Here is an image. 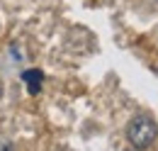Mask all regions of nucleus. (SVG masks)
Instances as JSON below:
<instances>
[{
  "mask_svg": "<svg viewBox=\"0 0 158 151\" xmlns=\"http://www.w3.org/2000/svg\"><path fill=\"white\" fill-rule=\"evenodd\" d=\"M0 95H2V83H0Z\"/></svg>",
  "mask_w": 158,
  "mask_h": 151,
  "instance_id": "7ed1b4c3",
  "label": "nucleus"
},
{
  "mask_svg": "<svg viewBox=\"0 0 158 151\" xmlns=\"http://www.w3.org/2000/svg\"><path fill=\"white\" fill-rule=\"evenodd\" d=\"M22 80L27 83L29 93L37 95V93L41 90V80H44V73H41L39 68H29V71H24V73H22Z\"/></svg>",
  "mask_w": 158,
  "mask_h": 151,
  "instance_id": "f03ea898",
  "label": "nucleus"
},
{
  "mask_svg": "<svg viewBox=\"0 0 158 151\" xmlns=\"http://www.w3.org/2000/svg\"><path fill=\"white\" fill-rule=\"evenodd\" d=\"M156 136H158V124L148 114H136L127 127V139L131 141L134 149H148L156 141Z\"/></svg>",
  "mask_w": 158,
  "mask_h": 151,
  "instance_id": "f257e3e1",
  "label": "nucleus"
}]
</instances>
